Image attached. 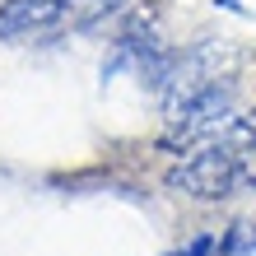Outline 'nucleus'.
<instances>
[{
    "mask_svg": "<svg viewBox=\"0 0 256 256\" xmlns=\"http://www.w3.org/2000/svg\"><path fill=\"white\" fill-rule=\"evenodd\" d=\"M163 186L186 196V200H233L242 191H256V154L238 149L228 135H214V140L186 149L182 158L168 168Z\"/></svg>",
    "mask_w": 256,
    "mask_h": 256,
    "instance_id": "f257e3e1",
    "label": "nucleus"
},
{
    "mask_svg": "<svg viewBox=\"0 0 256 256\" xmlns=\"http://www.w3.org/2000/svg\"><path fill=\"white\" fill-rule=\"evenodd\" d=\"M70 33L66 0H0V42H47Z\"/></svg>",
    "mask_w": 256,
    "mask_h": 256,
    "instance_id": "f03ea898",
    "label": "nucleus"
},
{
    "mask_svg": "<svg viewBox=\"0 0 256 256\" xmlns=\"http://www.w3.org/2000/svg\"><path fill=\"white\" fill-rule=\"evenodd\" d=\"M168 256H219V228H210V233H196L186 238L182 247H172Z\"/></svg>",
    "mask_w": 256,
    "mask_h": 256,
    "instance_id": "20e7f679",
    "label": "nucleus"
},
{
    "mask_svg": "<svg viewBox=\"0 0 256 256\" xmlns=\"http://www.w3.org/2000/svg\"><path fill=\"white\" fill-rule=\"evenodd\" d=\"M135 0H66L70 10V33H98V28L116 24Z\"/></svg>",
    "mask_w": 256,
    "mask_h": 256,
    "instance_id": "7ed1b4c3",
    "label": "nucleus"
}]
</instances>
